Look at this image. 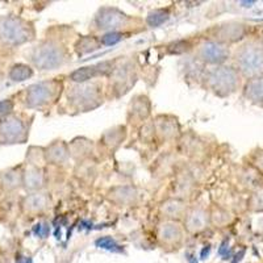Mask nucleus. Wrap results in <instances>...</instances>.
<instances>
[{
    "instance_id": "1",
    "label": "nucleus",
    "mask_w": 263,
    "mask_h": 263,
    "mask_svg": "<svg viewBox=\"0 0 263 263\" xmlns=\"http://www.w3.org/2000/svg\"><path fill=\"white\" fill-rule=\"evenodd\" d=\"M36 37L30 21L17 15L0 16V53L25 45Z\"/></svg>"
},
{
    "instance_id": "2",
    "label": "nucleus",
    "mask_w": 263,
    "mask_h": 263,
    "mask_svg": "<svg viewBox=\"0 0 263 263\" xmlns=\"http://www.w3.org/2000/svg\"><path fill=\"white\" fill-rule=\"evenodd\" d=\"M29 61L39 70L60 69L69 61L66 48L55 41H44L33 48L29 54Z\"/></svg>"
},
{
    "instance_id": "3",
    "label": "nucleus",
    "mask_w": 263,
    "mask_h": 263,
    "mask_svg": "<svg viewBox=\"0 0 263 263\" xmlns=\"http://www.w3.org/2000/svg\"><path fill=\"white\" fill-rule=\"evenodd\" d=\"M67 100L77 111H92L103 103L102 86L96 82L71 84L67 88Z\"/></svg>"
},
{
    "instance_id": "4",
    "label": "nucleus",
    "mask_w": 263,
    "mask_h": 263,
    "mask_svg": "<svg viewBox=\"0 0 263 263\" xmlns=\"http://www.w3.org/2000/svg\"><path fill=\"white\" fill-rule=\"evenodd\" d=\"M60 86L57 81H44L30 84L25 88L21 102L28 109H41L55 100Z\"/></svg>"
},
{
    "instance_id": "5",
    "label": "nucleus",
    "mask_w": 263,
    "mask_h": 263,
    "mask_svg": "<svg viewBox=\"0 0 263 263\" xmlns=\"http://www.w3.org/2000/svg\"><path fill=\"white\" fill-rule=\"evenodd\" d=\"M206 87L217 96H229L238 87V74L233 67L217 66L205 74Z\"/></svg>"
},
{
    "instance_id": "6",
    "label": "nucleus",
    "mask_w": 263,
    "mask_h": 263,
    "mask_svg": "<svg viewBox=\"0 0 263 263\" xmlns=\"http://www.w3.org/2000/svg\"><path fill=\"white\" fill-rule=\"evenodd\" d=\"M237 65L245 77L258 79L263 75V48L259 45L242 46L237 51Z\"/></svg>"
},
{
    "instance_id": "7",
    "label": "nucleus",
    "mask_w": 263,
    "mask_h": 263,
    "mask_svg": "<svg viewBox=\"0 0 263 263\" xmlns=\"http://www.w3.org/2000/svg\"><path fill=\"white\" fill-rule=\"evenodd\" d=\"M27 120L21 115H11L0 121V145L24 144L29 135Z\"/></svg>"
},
{
    "instance_id": "8",
    "label": "nucleus",
    "mask_w": 263,
    "mask_h": 263,
    "mask_svg": "<svg viewBox=\"0 0 263 263\" xmlns=\"http://www.w3.org/2000/svg\"><path fill=\"white\" fill-rule=\"evenodd\" d=\"M129 23V17L120 9L115 7H102L93 18L98 30H107L108 32H117L119 29H123Z\"/></svg>"
},
{
    "instance_id": "9",
    "label": "nucleus",
    "mask_w": 263,
    "mask_h": 263,
    "mask_svg": "<svg viewBox=\"0 0 263 263\" xmlns=\"http://www.w3.org/2000/svg\"><path fill=\"white\" fill-rule=\"evenodd\" d=\"M229 57L225 45L216 41H204L196 49V58L208 65H221Z\"/></svg>"
},
{
    "instance_id": "10",
    "label": "nucleus",
    "mask_w": 263,
    "mask_h": 263,
    "mask_svg": "<svg viewBox=\"0 0 263 263\" xmlns=\"http://www.w3.org/2000/svg\"><path fill=\"white\" fill-rule=\"evenodd\" d=\"M111 87L112 91L116 92V96L125 95L130 87L136 83V72L132 63L125 62L123 65L116 66L112 71Z\"/></svg>"
},
{
    "instance_id": "11",
    "label": "nucleus",
    "mask_w": 263,
    "mask_h": 263,
    "mask_svg": "<svg viewBox=\"0 0 263 263\" xmlns=\"http://www.w3.org/2000/svg\"><path fill=\"white\" fill-rule=\"evenodd\" d=\"M115 69V62L112 61H105L96 65L84 66L81 69H77L70 74V81L74 83H87L91 79L98 78V77H105V75L112 74Z\"/></svg>"
},
{
    "instance_id": "12",
    "label": "nucleus",
    "mask_w": 263,
    "mask_h": 263,
    "mask_svg": "<svg viewBox=\"0 0 263 263\" xmlns=\"http://www.w3.org/2000/svg\"><path fill=\"white\" fill-rule=\"evenodd\" d=\"M50 206V197L42 191L30 192L25 195L20 201V210L24 215L37 216L48 211Z\"/></svg>"
},
{
    "instance_id": "13",
    "label": "nucleus",
    "mask_w": 263,
    "mask_h": 263,
    "mask_svg": "<svg viewBox=\"0 0 263 263\" xmlns=\"http://www.w3.org/2000/svg\"><path fill=\"white\" fill-rule=\"evenodd\" d=\"M159 242L162 246L178 248L183 241V228L178 221H164L159 224L157 232Z\"/></svg>"
},
{
    "instance_id": "14",
    "label": "nucleus",
    "mask_w": 263,
    "mask_h": 263,
    "mask_svg": "<svg viewBox=\"0 0 263 263\" xmlns=\"http://www.w3.org/2000/svg\"><path fill=\"white\" fill-rule=\"evenodd\" d=\"M23 170L24 167L18 164L0 171V191L9 195L23 189Z\"/></svg>"
},
{
    "instance_id": "15",
    "label": "nucleus",
    "mask_w": 263,
    "mask_h": 263,
    "mask_svg": "<svg viewBox=\"0 0 263 263\" xmlns=\"http://www.w3.org/2000/svg\"><path fill=\"white\" fill-rule=\"evenodd\" d=\"M245 34V27L239 23H228L213 29L212 37L216 42H236Z\"/></svg>"
},
{
    "instance_id": "16",
    "label": "nucleus",
    "mask_w": 263,
    "mask_h": 263,
    "mask_svg": "<svg viewBox=\"0 0 263 263\" xmlns=\"http://www.w3.org/2000/svg\"><path fill=\"white\" fill-rule=\"evenodd\" d=\"M44 183H45V175L41 166L27 163L23 170V189L28 191V194L37 192L42 189Z\"/></svg>"
},
{
    "instance_id": "17",
    "label": "nucleus",
    "mask_w": 263,
    "mask_h": 263,
    "mask_svg": "<svg viewBox=\"0 0 263 263\" xmlns=\"http://www.w3.org/2000/svg\"><path fill=\"white\" fill-rule=\"evenodd\" d=\"M210 222V216L205 210L195 206L187 211L184 216V229L190 233H200Z\"/></svg>"
},
{
    "instance_id": "18",
    "label": "nucleus",
    "mask_w": 263,
    "mask_h": 263,
    "mask_svg": "<svg viewBox=\"0 0 263 263\" xmlns=\"http://www.w3.org/2000/svg\"><path fill=\"white\" fill-rule=\"evenodd\" d=\"M137 191L135 187L130 185H119V187H114L108 191L107 197L111 203L116 204L120 206H128L133 205L137 200Z\"/></svg>"
},
{
    "instance_id": "19",
    "label": "nucleus",
    "mask_w": 263,
    "mask_h": 263,
    "mask_svg": "<svg viewBox=\"0 0 263 263\" xmlns=\"http://www.w3.org/2000/svg\"><path fill=\"white\" fill-rule=\"evenodd\" d=\"M45 161L53 164H63L69 161L70 149L63 141H54L44 150Z\"/></svg>"
},
{
    "instance_id": "20",
    "label": "nucleus",
    "mask_w": 263,
    "mask_h": 263,
    "mask_svg": "<svg viewBox=\"0 0 263 263\" xmlns=\"http://www.w3.org/2000/svg\"><path fill=\"white\" fill-rule=\"evenodd\" d=\"M159 211L164 217L168 218V221H179L184 218L189 210H187L184 201L180 199H167L161 204Z\"/></svg>"
},
{
    "instance_id": "21",
    "label": "nucleus",
    "mask_w": 263,
    "mask_h": 263,
    "mask_svg": "<svg viewBox=\"0 0 263 263\" xmlns=\"http://www.w3.org/2000/svg\"><path fill=\"white\" fill-rule=\"evenodd\" d=\"M150 109H152V104H150L149 99L146 96H136L133 99V102L129 105V120L130 123H137V121H144L147 119L150 115Z\"/></svg>"
},
{
    "instance_id": "22",
    "label": "nucleus",
    "mask_w": 263,
    "mask_h": 263,
    "mask_svg": "<svg viewBox=\"0 0 263 263\" xmlns=\"http://www.w3.org/2000/svg\"><path fill=\"white\" fill-rule=\"evenodd\" d=\"M153 129L162 140H171V138L177 137L178 132H179V125H178L175 119L161 116L156 120Z\"/></svg>"
},
{
    "instance_id": "23",
    "label": "nucleus",
    "mask_w": 263,
    "mask_h": 263,
    "mask_svg": "<svg viewBox=\"0 0 263 263\" xmlns=\"http://www.w3.org/2000/svg\"><path fill=\"white\" fill-rule=\"evenodd\" d=\"M126 130L124 126H116V128L111 129V130L105 132L104 136L102 138V142L104 146H107L108 149H117V147L121 145L124 140H125Z\"/></svg>"
},
{
    "instance_id": "24",
    "label": "nucleus",
    "mask_w": 263,
    "mask_h": 263,
    "mask_svg": "<svg viewBox=\"0 0 263 263\" xmlns=\"http://www.w3.org/2000/svg\"><path fill=\"white\" fill-rule=\"evenodd\" d=\"M7 77L13 83H20V82H24L27 79L32 78L33 69L29 65H25V63H15V65L9 67Z\"/></svg>"
},
{
    "instance_id": "25",
    "label": "nucleus",
    "mask_w": 263,
    "mask_h": 263,
    "mask_svg": "<svg viewBox=\"0 0 263 263\" xmlns=\"http://www.w3.org/2000/svg\"><path fill=\"white\" fill-rule=\"evenodd\" d=\"M102 46L100 44V40H98L93 36H83L75 42V51L78 54L79 57L82 55H86V54H90L92 51L98 50L99 48Z\"/></svg>"
},
{
    "instance_id": "26",
    "label": "nucleus",
    "mask_w": 263,
    "mask_h": 263,
    "mask_svg": "<svg viewBox=\"0 0 263 263\" xmlns=\"http://www.w3.org/2000/svg\"><path fill=\"white\" fill-rule=\"evenodd\" d=\"M70 154L77 159H83L86 157L90 156V153L92 152V142L86 138H78L71 142L69 146Z\"/></svg>"
},
{
    "instance_id": "27",
    "label": "nucleus",
    "mask_w": 263,
    "mask_h": 263,
    "mask_svg": "<svg viewBox=\"0 0 263 263\" xmlns=\"http://www.w3.org/2000/svg\"><path fill=\"white\" fill-rule=\"evenodd\" d=\"M245 95L254 103H263V79H253L245 87Z\"/></svg>"
},
{
    "instance_id": "28",
    "label": "nucleus",
    "mask_w": 263,
    "mask_h": 263,
    "mask_svg": "<svg viewBox=\"0 0 263 263\" xmlns=\"http://www.w3.org/2000/svg\"><path fill=\"white\" fill-rule=\"evenodd\" d=\"M168 17H170L168 11H164V9H156V11H152V12L147 15L146 24L152 28L161 27L162 24H164V23L168 20Z\"/></svg>"
},
{
    "instance_id": "29",
    "label": "nucleus",
    "mask_w": 263,
    "mask_h": 263,
    "mask_svg": "<svg viewBox=\"0 0 263 263\" xmlns=\"http://www.w3.org/2000/svg\"><path fill=\"white\" fill-rule=\"evenodd\" d=\"M95 245L100 249H104V250L114 251V253H121L123 251V248L112 237H100L95 241Z\"/></svg>"
},
{
    "instance_id": "30",
    "label": "nucleus",
    "mask_w": 263,
    "mask_h": 263,
    "mask_svg": "<svg viewBox=\"0 0 263 263\" xmlns=\"http://www.w3.org/2000/svg\"><path fill=\"white\" fill-rule=\"evenodd\" d=\"M192 48L191 42L187 40H179V41L171 42L170 45H167V53L168 54H183L187 53L190 49Z\"/></svg>"
},
{
    "instance_id": "31",
    "label": "nucleus",
    "mask_w": 263,
    "mask_h": 263,
    "mask_svg": "<svg viewBox=\"0 0 263 263\" xmlns=\"http://www.w3.org/2000/svg\"><path fill=\"white\" fill-rule=\"evenodd\" d=\"M13 109H15V102H13L12 99L0 100V121L15 114Z\"/></svg>"
},
{
    "instance_id": "32",
    "label": "nucleus",
    "mask_w": 263,
    "mask_h": 263,
    "mask_svg": "<svg viewBox=\"0 0 263 263\" xmlns=\"http://www.w3.org/2000/svg\"><path fill=\"white\" fill-rule=\"evenodd\" d=\"M124 34L120 32H108L105 33L104 36H102L100 39V44L104 46H111V45H116L117 42H120L123 40Z\"/></svg>"
},
{
    "instance_id": "33",
    "label": "nucleus",
    "mask_w": 263,
    "mask_h": 263,
    "mask_svg": "<svg viewBox=\"0 0 263 263\" xmlns=\"http://www.w3.org/2000/svg\"><path fill=\"white\" fill-rule=\"evenodd\" d=\"M251 206L257 211H263V190L253 195L251 199Z\"/></svg>"
},
{
    "instance_id": "34",
    "label": "nucleus",
    "mask_w": 263,
    "mask_h": 263,
    "mask_svg": "<svg viewBox=\"0 0 263 263\" xmlns=\"http://www.w3.org/2000/svg\"><path fill=\"white\" fill-rule=\"evenodd\" d=\"M34 233L39 237H41V238H46L48 234L50 233V227H49V224H37L34 227Z\"/></svg>"
},
{
    "instance_id": "35",
    "label": "nucleus",
    "mask_w": 263,
    "mask_h": 263,
    "mask_svg": "<svg viewBox=\"0 0 263 263\" xmlns=\"http://www.w3.org/2000/svg\"><path fill=\"white\" fill-rule=\"evenodd\" d=\"M210 253H211V246H205V248H203V250H201L200 253V259L201 260L206 259V258L210 257Z\"/></svg>"
},
{
    "instance_id": "36",
    "label": "nucleus",
    "mask_w": 263,
    "mask_h": 263,
    "mask_svg": "<svg viewBox=\"0 0 263 263\" xmlns=\"http://www.w3.org/2000/svg\"><path fill=\"white\" fill-rule=\"evenodd\" d=\"M187 260H189L190 263H197V259L195 258L194 254H187Z\"/></svg>"
},
{
    "instance_id": "37",
    "label": "nucleus",
    "mask_w": 263,
    "mask_h": 263,
    "mask_svg": "<svg viewBox=\"0 0 263 263\" xmlns=\"http://www.w3.org/2000/svg\"><path fill=\"white\" fill-rule=\"evenodd\" d=\"M241 4H242L243 7H251L254 4V2H241Z\"/></svg>"
},
{
    "instance_id": "38",
    "label": "nucleus",
    "mask_w": 263,
    "mask_h": 263,
    "mask_svg": "<svg viewBox=\"0 0 263 263\" xmlns=\"http://www.w3.org/2000/svg\"><path fill=\"white\" fill-rule=\"evenodd\" d=\"M17 263H30V259H27V258H18Z\"/></svg>"
},
{
    "instance_id": "39",
    "label": "nucleus",
    "mask_w": 263,
    "mask_h": 263,
    "mask_svg": "<svg viewBox=\"0 0 263 263\" xmlns=\"http://www.w3.org/2000/svg\"><path fill=\"white\" fill-rule=\"evenodd\" d=\"M3 81H4V77L3 75H0V88H2V86H3Z\"/></svg>"
}]
</instances>
